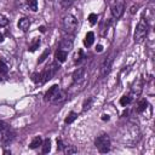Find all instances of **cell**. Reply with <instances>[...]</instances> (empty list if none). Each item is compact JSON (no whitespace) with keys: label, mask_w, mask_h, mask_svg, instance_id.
Returning a JSON list of instances; mask_svg holds the SVG:
<instances>
[{"label":"cell","mask_w":155,"mask_h":155,"mask_svg":"<svg viewBox=\"0 0 155 155\" xmlns=\"http://www.w3.org/2000/svg\"><path fill=\"white\" fill-rule=\"evenodd\" d=\"M94 144L97 147V149L99 150V153L105 154L110 150V138L108 134H101L96 138Z\"/></svg>","instance_id":"1"},{"label":"cell","mask_w":155,"mask_h":155,"mask_svg":"<svg viewBox=\"0 0 155 155\" xmlns=\"http://www.w3.org/2000/svg\"><path fill=\"white\" fill-rule=\"evenodd\" d=\"M148 33V23L147 21L143 18H140V21L138 22L137 27H136V30H134V34H133V39L134 41H140Z\"/></svg>","instance_id":"2"},{"label":"cell","mask_w":155,"mask_h":155,"mask_svg":"<svg viewBox=\"0 0 155 155\" xmlns=\"http://www.w3.org/2000/svg\"><path fill=\"white\" fill-rule=\"evenodd\" d=\"M63 28L67 33H74L78 28V19L73 15H67L63 17Z\"/></svg>","instance_id":"3"},{"label":"cell","mask_w":155,"mask_h":155,"mask_svg":"<svg viewBox=\"0 0 155 155\" xmlns=\"http://www.w3.org/2000/svg\"><path fill=\"white\" fill-rule=\"evenodd\" d=\"M57 70H58V65H57L56 63H51V64H48V65L44 69V71L41 73L42 82H46V81L51 80V79L53 78V75L57 73Z\"/></svg>","instance_id":"4"},{"label":"cell","mask_w":155,"mask_h":155,"mask_svg":"<svg viewBox=\"0 0 155 155\" xmlns=\"http://www.w3.org/2000/svg\"><path fill=\"white\" fill-rule=\"evenodd\" d=\"M125 11V0H114L111 6V15L114 18H120Z\"/></svg>","instance_id":"5"},{"label":"cell","mask_w":155,"mask_h":155,"mask_svg":"<svg viewBox=\"0 0 155 155\" xmlns=\"http://www.w3.org/2000/svg\"><path fill=\"white\" fill-rule=\"evenodd\" d=\"M113 61H114V57L113 56H109L102 64V68H101V76L102 78H105L109 73H110V69H111V64H113Z\"/></svg>","instance_id":"6"},{"label":"cell","mask_w":155,"mask_h":155,"mask_svg":"<svg viewBox=\"0 0 155 155\" xmlns=\"http://www.w3.org/2000/svg\"><path fill=\"white\" fill-rule=\"evenodd\" d=\"M143 86H144V81H143V79L142 78H138L136 81H134V84L132 85V88H131V94L130 96H139L140 93H142V91H143Z\"/></svg>","instance_id":"7"},{"label":"cell","mask_w":155,"mask_h":155,"mask_svg":"<svg viewBox=\"0 0 155 155\" xmlns=\"http://www.w3.org/2000/svg\"><path fill=\"white\" fill-rule=\"evenodd\" d=\"M13 138H15V132H13V131H11V130L6 128V130H4V131L1 132L0 140H1V143H2V144H5V145L10 144V143L13 140Z\"/></svg>","instance_id":"8"},{"label":"cell","mask_w":155,"mask_h":155,"mask_svg":"<svg viewBox=\"0 0 155 155\" xmlns=\"http://www.w3.org/2000/svg\"><path fill=\"white\" fill-rule=\"evenodd\" d=\"M85 79V68H78L73 73V82L74 84H80Z\"/></svg>","instance_id":"9"},{"label":"cell","mask_w":155,"mask_h":155,"mask_svg":"<svg viewBox=\"0 0 155 155\" xmlns=\"http://www.w3.org/2000/svg\"><path fill=\"white\" fill-rule=\"evenodd\" d=\"M65 99H67V92L63 91V90H58V92L54 94V97L52 98L51 102H52L53 104H61V103H63Z\"/></svg>","instance_id":"10"},{"label":"cell","mask_w":155,"mask_h":155,"mask_svg":"<svg viewBox=\"0 0 155 155\" xmlns=\"http://www.w3.org/2000/svg\"><path fill=\"white\" fill-rule=\"evenodd\" d=\"M58 90H59V86H58V85H52V86L47 90V92L45 93V101L51 102L52 98L54 97V94L58 92Z\"/></svg>","instance_id":"11"},{"label":"cell","mask_w":155,"mask_h":155,"mask_svg":"<svg viewBox=\"0 0 155 155\" xmlns=\"http://www.w3.org/2000/svg\"><path fill=\"white\" fill-rule=\"evenodd\" d=\"M71 48H73V41L70 39H63L59 42V50L65 51V52H69Z\"/></svg>","instance_id":"12"},{"label":"cell","mask_w":155,"mask_h":155,"mask_svg":"<svg viewBox=\"0 0 155 155\" xmlns=\"http://www.w3.org/2000/svg\"><path fill=\"white\" fill-rule=\"evenodd\" d=\"M29 27H30V18L23 17V18L19 19V22H18V28L19 29H22L23 31H27L29 29Z\"/></svg>","instance_id":"13"},{"label":"cell","mask_w":155,"mask_h":155,"mask_svg":"<svg viewBox=\"0 0 155 155\" xmlns=\"http://www.w3.org/2000/svg\"><path fill=\"white\" fill-rule=\"evenodd\" d=\"M93 41H94V34H93L92 31H88V33L86 34V36H85L84 45H85L86 47H90V46L93 44Z\"/></svg>","instance_id":"14"},{"label":"cell","mask_w":155,"mask_h":155,"mask_svg":"<svg viewBox=\"0 0 155 155\" xmlns=\"http://www.w3.org/2000/svg\"><path fill=\"white\" fill-rule=\"evenodd\" d=\"M67 54H68V52L62 51V50H58V51L56 52V54H54L56 61H57V62H59V63L65 62V59H67Z\"/></svg>","instance_id":"15"},{"label":"cell","mask_w":155,"mask_h":155,"mask_svg":"<svg viewBox=\"0 0 155 155\" xmlns=\"http://www.w3.org/2000/svg\"><path fill=\"white\" fill-rule=\"evenodd\" d=\"M41 144H42V139H41L40 136H38V137H35V138L31 140L29 148H31V149H36V148H38L39 145H41Z\"/></svg>","instance_id":"16"},{"label":"cell","mask_w":155,"mask_h":155,"mask_svg":"<svg viewBox=\"0 0 155 155\" xmlns=\"http://www.w3.org/2000/svg\"><path fill=\"white\" fill-rule=\"evenodd\" d=\"M42 153L44 154H47V153H50V150H51V140L48 139V138H46L44 142H42Z\"/></svg>","instance_id":"17"},{"label":"cell","mask_w":155,"mask_h":155,"mask_svg":"<svg viewBox=\"0 0 155 155\" xmlns=\"http://www.w3.org/2000/svg\"><path fill=\"white\" fill-rule=\"evenodd\" d=\"M131 102H132V97H131L130 94H125V96H122V97L120 98V104H121L122 107L128 105Z\"/></svg>","instance_id":"18"},{"label":"cell","mask_w":155,"mask_h":155,"mask_svg":"<svg viewBox=\"0 0 155 155\" xmlns=\"http://www.w3.org/2000/svg\"><path fill=\"white\" fill-rule=\"evenodd\" d=\"M147 105H148V102H147L145 99H140V101L138 102V105H137V111H138V113L144 111V110L147 109Z\"/></svg>","instance_id":"19"},{"label":"cell","mask_w":155,"mask_h":155,"mask_svg":"<svg viewBox=\"0 0 155 155\" xmlns=\"http://www.w3.org/2000/svg\"><path fill=\"white\" fill-rule=\"evenodd\" d=\"M76 117H78V114L74 113V111H71V113H69L67 115V117H65L64 121H65V124H71V122H74L76 120Z\"/></svg>","instance_id":"20"},{"label":"cell","mask_w":155,"mask_h":155,"mask_svg":"<svg viewBox=\"0 0 155 155\" xmlns=\"http://www.w3.org/2000/svg\"><path fill=\"white\" fill-rule=\"evenodd\" d=\"M63 151H64V154H67V155H71V154H76V153H78V148H75L74 145H67Z\"/></svg>","instance_id":"21"},{"label":"cell","mask_w":155,"mask_h":155,"mask_svg":"<svg viewBox=\"0 0 155 155\" xmlns=\"http://www.w3.org/2000/svg\"><path fill=\"white\" fill-rule=\"evenodd\" d=\"M25 1H27V6L29 10L38 11V1L36 0H25Z\"/></svg>","instance_id":"22"},{"label":"cell","mask_w":155,"mask_h":155,"mask_svg":"<svg viewBox=\"0 0 155 155\" xmlns=\"http://www.w3.org/2000/svg\"><path fill=\"white\" fill-rule=\"evenodd\" d=\"M31 80H33L35 84L42 82V76H41V73H34V74L31 75Z\"/></svg>","instance_id":"23"},{"label":"cell","mask_w":155,"mask_h":155,"mask_svg":"<svg viewBox=\"0 0 155 155\" xmlns=\"http://www.w3.org/2000/svg\"><path fill=\"white\" fill-rule=\"evenodd\" d=\"M39 46H40V40H39V39H35V40L33 41V44L30 45V47H29V51L34 52V51H36V50L39 48Z\"/></svg>","instance_id":"24"},{"label":"cell","mask_w":155,"mask_h":155,"mask_svg":"<svg viewBox=\"0 0 155 155\" xmlns=\"http://www.w3.org/2000/svg\"><path fill=\"white\" fill-rule=\"evenodd\" d=\"M48 54H50V50H48V48H46V50L42 52V54L40 56V58L38 59V63H39V64H41V63H42V62L48 57Z\"/></svg>","instance_id":"25"},{"label":"cell","mask_w":155,"mask_h":155,"mask_svg":"<svg viewBox=\"0 0 155 155\" xmlns=\"http://www.w3.org/2000/svg\"><path fill=\"white\" fill-rule=\"evenodd\" d=\"M7 24H8V18L5 15L0 13V28L1 27H6Z\"/></svg>","instance_id":"26"},{"label":"cell","mask_w":155,"mask_h":155,"mask_svg":"<svg viewBox=\"0 0 155 155\" xmlns=\"http://www.w3.org/2000/svg\"><path fill=\"white\" fill-rule=\"evenodd\" d=\"M59 4L62 5L63 8H68L73 5V0H59Z\"/></svg>","instance_id":"27"},{"label":"cell","mask_w":155,"mask_h":155,"mask_svg":"<svg viewBox=\"0 0 155 155\" xmlns=\"http://www.w3.org/2000/svg\"><path fill=\"white\" fill-rule=\"evenodd\" d=\"M8 71V68H7V65L2 62V61H0V74H6Z\"/></svg>","instance_id":"28"},{"label":"cell","mask_w":155,"mask_h":155,"mask_svg":"<svg viewBox=\"0 0 155 155\" xmlns=\"http://www.w3.org/2000/svg\"><path fill=\"white\" fill-rule=\"evenodd\" d=\"M97 15L96 13H91L90 16H88V22H90V24H96V22H97Z\"/></svg>","instance_id":"29"},{"label":"cell","mask_w":155,"mask_h":155,"mask_svg":"<svg viewBox=\"0 0 155 155\" xmlns=\"http://www.w3.org/2000/svg\"><path fill=\"white\" fill-rule=\"evenodd\" d=\"M91 103H92V99L90 98L88 101H85V103H84V108H82V110L85 111L86 109H88L90 108V105H91Z\"/></svg>","instance_id":"30"},{"label":"cell","mask_w":155,"mask_h":155,"mask_svg":"<svg viewBox=\"0 0 155 155\" xmlns=\"http://www.w3.org/2000/svg\"><path fill=\"white\" fill-rule=\"evenodd\" d=\"M7 128V125L5 124V122H2V121H0V133L4 131V130H6Z\"/></svg>","instance_id":"31"},{"label":"cell","mask_w":155,"mask_h":155,"mask_svg":"<svg viewBox=\"0 0 155 155\" xmlns=\"http://www.w3.org/2000/svg\"><path fill=\"white\" fill-rule=\"evenodd\" d=\"M57 149L58 150H62L63 149V144H62V140L61 139H57Z\"/></svg>","instance_id":"32"},{"label":"cell","mask_w":155,"mask_h":155,"mask_svg":"<svg viewBox=\"0 0 155 155\" xmlns=\"http://www.w3.org/2000/svg\"><path fill=\"white\" fill-rule=\"evenodd\" d=\"M96 51H97V52H102V51H103V46H102V45H97Z\"/></svg>","instance_id":"33"},{"label":"cell","mask_w":155,"mask_h":155,"mask_svg":"<svg viewBox=\"0 0 155 155\" xmlns=\"http://www.w3.org/2000/svg\"><path fill=\"white\" fill-rule=\"evenodd\" d=\"M110 117H109V115H107V114H104L103 116H102V120H104V121H108Z\"/></svg>","instance_id":"34"},{"label":"cell","mask_w":155,"mask_h":155,"mask_svg":"<svg viewBox=\"0 0 155 155\" xmlns=\"http://www.w3.org/2000/svg\"><path fill=\"white\" fill-rule=\"evenodd\" d=\"M40 31L41 33H45V27H40Z\"/></svg>","instance_id":"35"},{"label":"cell","mask_w":155,"mask_h":155,"mask_svg":"<svg viewBox=\"0 0 155 155\" xmlns=\"http://www.w3.org/2000/svg\"><path fill=\"white\" fill-rule=\"evenodd\" d=\"M2 41H4V36L0 34V42H2Z\"/></svg>","instance_id":"36"},{"label":"cell","mask_w":155,"mask_h":155,"mask_svg":"<svg viewBox=\"0 0 155 155\" xmlns=\"http://www.w3.org/2000/svg\"><path fill=\"white\" fill-rule=\"evenodd\" d=\"M47 1H52V0H47Z\"/></svg>","instance_id":"37"}]
</instances>
